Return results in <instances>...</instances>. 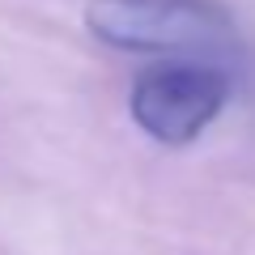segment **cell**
Returning a JSON list of instances; mask_svg holds the SVG:
<instances>
[{"instance_id":"6da1fadb","label":"cell","mask_w":255,"mask_h":255,"mask_svg":"<svg viewBox=\"0 0 255 255\" xmlns=\"http://www.w3.org/2000/svg\"><path fill=\"white\" fill-rule=\"evenodd\" d=\"M85 26L119 51H204L230 34L217 0H90Z\"/></svg>"},{"instance_id":"7a4b0ae2","label":"cell","mask_w":255,"mask_h":255,"mask_svg":"<svg viewBox=\"0 0 255 255\" xmlns=\"http://www.w3.org/2000/svg\"><path fill=\"white\" fill-rule=\"evenodd\" d=\"M230 98V81L213 64H162L136 77L132 85V119L157 145H191L221 115Z\"/></svg>"}]
</instances>
